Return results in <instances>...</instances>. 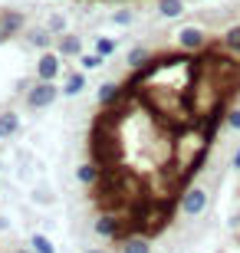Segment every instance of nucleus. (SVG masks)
I'll list each match as a JSON object with an SVG mask.
<instances>
[{
    "label": "nucleus",
    "instance_id": "7",
    "mask_svg": "<svg viewBox=\"0 0 240 253\" xmlns=\"http://www.w3.org/2000/svg\"><path fill=\"white\" fill-rule=\"evenodd\" d=\"M0 30L7 33V40H13L17 33L27 30V17H23L20 10H13V7H0Z\"/></svg>",
    "mask_w": 240,
    "mask_h": 253
},
{
    "label": "nucleus",
    "instance_id": "2",
    "mask_svg": "<svg viewBox=\"0 0 240 253\" xmlns=\"http://www.w3.org/2000/svg\"><path fill=\"white\" fill-rule=\"evenodd\" d=\"M175 43L181 46V53H204V49L211 46V33L201 23H185V27H178Z\"/></svg>",
    "mask_w": 240,
    "mask_h": 253
},
{
    "label": "nucleus",
    "instance_id": "27",
    "mask_svg": "<svg viewBox=\"0 0 240 253\" xmlns=\"http://www.w3.org/2000/svg\"><path fill=\"white\" fill-rule=\"evenodd\" d=\"M0 43H7V33H3V30H0Z\"/></svg>",
    "mask_w": 240,
    "mask_h": 253
},
{
    "label": "nucleus",
    "instance_id": "14",
    "mask_svg": "<svg viewBox=\"0 0 240 253\" xmlns=\"http://www.w3.org/2000/svg\"><path fill=\"white\" fill-rule=\"evenodd\" d=\"M221 49L227 53V56H240V23H234V27L224 30V37H221Z\"/></svg>",
    "mask_w": 240,
    "mask_h": 253
},
{
    "label": "nucleus",
    "instance_id": "11",
    "mask_svg": "<svg viewBox=\"0 0 240 253\" xmlns=\"http://www.w3.org/2000/svg\"><path fill=\"white\" fill-rule=\"evenodd\" d=\"M185 10H188L185 0H155V13L161 20H181Z\"/></svg>",
    "mask_w": 240,
    "mask_h": 253
},
{
    "label": "nucleus",
    "instance_id": "13",
    "mask_svg": "<svg viewBox=\"0 0 240 253\" xmlns=\"http://www.w3.org/2000/svg\"><path fill=\"white\" fill-rule=\"evenodd\" d=\"M17 131H20L17 109H3V112H0V138H13Z\"/></svg>",
    "mask_w": 240,
    "mask_h": 253
},
{
    "label": "nucleus",
    "instance_id": "26",
    "mask_svg": "<svg viewBox=\"0 0 240 253\" xmlns=\"http://www.w3.org/2000/svg\"><path fill=\"white\" fill-rule=\"evenodd\" d=\"M231 227H240V214H237V217H231Z\"/></svg>",
    "mask_w": 240,
    "mask_h": 253
},
{
    "label": "nucleus",
    "instance_id": "23",
    "mask_svg": "<svg viewBox=\"0 0 240 253\" xmlns=\"http://www.w3.org/2000/svg\"><path fill=\"white\" fill-rule=\"evenodd\" d=\"M224 125H227L231 131H240V105H234V109L224 112Z\"/></svg>",
    "mask_w": 240,
    "mask_h": 253
},
{
    "label": "nucleus",
    "instance_id": "6",
    "mask_svg": "<svg viewBox=\"0 0 240 253\" xmlns=\"http://www.w3.org/2000/svg\"><path fill=\"white\" fill-rule=\"evenodd\" d=\"M63 76V56L56 53V49H43L37 59V79H43V83H56Z\"/></svg>",
    "mask_w": 240,
    "mask_h": 253
},
{
    "label": "nucleus",
    "instance_id": "19",
    "mask_svg": "<svg viewBox=\"0 0 240 253\" xmlns=\"http://www.w3.org/2000/svg\"><path fill=\"white\" fill-rule=\"evenodd\" d=\"M96 53H99L102 59H109L112 53H115V49H119V40H112V37H96Z\"/></svg>",
    "mask_w": 240,
    "mask_h": 253
},
{
    "label": "nucleus",
    "instance_id": "21",
    "mask_svg": "<svg viewBox=\"0 0 240 253\" xmlns=\"http://www.w3.org/2000/svg\"><path fill=\"white\" fill-rule=\"evenodd\" d=\"M112 23H115V27H132V23H135V10L132 7H119L115 13H112Z\"/></svg>",
    "mask_w": 240,
    "mask_h": 253
},
{
    "label": "nucleus",
    "instance_id": "4",
    "mask_svg": "<svg viewBox=\"0 0 240 253\" xmlns=\"http://www.w3.org/2000/svg\"><path fill=\"white\" fill-rule=\"evenodd\" d=\"M59 85L56 83H43V79H37V83L27 89V105L33 109V112H43V109H49V105L59 99Z\"/></svg>",
    "mask_w": 240,
    "mask_h": 253
},
{
    "label": "nucleus",
    "instance_id": "1",
    "mask_svg": "<svg viewBox=\"0 0 240 253\" xmlns=\"http://www.w3.org/2000/svg\"><path fill=\"white\" fill-rule=\"evenodd\" d=\"M168 224V211H161V204H151V201H135V211H132V227L139 234L151 237L161 234Z\"/></svg>",
    "mask_w": 240,
    "mask_h": 253
},
{
    "label": "nucleus",
    "instance_id": "16",
    "mask_svg": "<svg viewBox=\"0 0 240 253\" xmlns=\"http://www.w3.org/2000/svg\"><path fill=\"white\" fill-rule=\"evenodd\" d=\"M151 59H155V53L148 46H132L129 56H125V66H129V69H142V66H148Z\"/></svg>",
    "mask_w": 240,
    "mask_h": 253
},
{
    "label": "nucleus",
    "instance_id": "32",
    "mask_svg": "<svg viewBox=\"0 0 240 253\" xmlns=\"http://www.w3.org/2000/svg\"><path fill=\"white\" fill-rule=\"evenodd\" d=\"M204 3H207V0H204Z\"/></svg>",
    "mask_w": 240,
    "mask_h": 253
},
{
    "label": "nucleus",
    "instance_id": "12",
    "mask_svg": "<svg viewBox=\"0 0 240 253\" xmlns=\"http://www.w3.org/2000/svg\"><path fill=\"white\" fill-rule=\"evenodd\" d=\"M119 95H125V85H119V83H102L99 92H96V99H99L102 109H112V105L119 102Z\"/></svg>",
    "mask_w": 240,
    "mask_h": 253
},
{
    "label": "nucleus",
    "instance_id": "3",
    "mask_svg": "<svg viewBox=\"0 0 240 253\" xmlns=\"http://www.w3.org/2000/svg\"><path fill=\"white\" fill-rule=\"evenodd\" d=\"M93 234L96 237H102V240H125V220H122L119 214H112V211H102L99 217H96L93 220Z\"/></svg>",
    "mask_w": 240,
    "mask_h": 253
},
{
    "label": "nucleus",
    "instance_id": "31",
    "mask_svg": "<svg viewBox=\"0 0 240 253\" xmlns=\"http://www.w3.org/2000/svg\"><path fill=\"white\" fill-rule=\"evenodd\" d=\"M56 3H63V0H56Z\"/></svg>",
    "mask_w": 240,
    "mask_h": 253
},
{
    "label": "nucleus",
    "instance_id": "28",
    "mask_svg": "<svg viewBox=\"0 0 240 253\" xmlns=\"http://www.w3.org/2000/svg\"><path fill=\"white\" fill-rule=\"evenodd\" d=\"M89 253H109V250H99V247H96V250H89Z\"/></svg>",
    "mask_w": 240,
    "mask_h": 253
},
{
    "label": "nucleus",
    "instance_id": "10",
    "mask_svg": "<svg viewBox=\"0 0 240 253\" xmlns=\"http://www.w3.org/2000/svg\"><path fill=\"white\" fill-rule=\"evenodd\" d=\"M102 165L99 161H83V165H79V168H76V181H79V184H86V188H96V184H99V178H102Z\"/></svg>",
    "mask_w": 240,
    "mask_h": 253
},
{
    "label": "nucleus",
    "instance_id": "9",
    "mask_svg": "<svg viewBox=\"0 0 240 253\" xmlns=\"http://www.w3.org/2000/svg\"><path fill=\"white\" fill-rule=\"evenodd\" d=\"M23 40H27L30 46H37V49H53V33L47 30V23L43 27H27L23 30Z\"/></svg>",
    "mask_w": 240,
    "mask_h": 253
},
{
    "label": "nucleus",
    "instance_id": "24",
    "mask_svg": "<svg viewBox=\"0 0 240 253\" xmlns=\"http://www.w3.org/2000/svg\"><path fill=\"white\" fill-rule=\"evenodd\" d=\"M30 85H33V83H30V79H20V83H17V92H27Z\"/></svg>",
    "mask_w": 240,
    "mask_h": 253
},
{
    "label": "nucleus",
    "instance_id": "22",
    "mask_svg": "<svg viewBox=\"0 0 240 253\" xmlns=\"http://www.w3.org/2000/svg\"><path fill=\"white\" fill-rule=\"evenodd\" d=\"M102 63H105V59H102L96 49H93V53H83V56H79V66H83V69H99Z\"/></svg>",
    "mask_w": 240,
    "mask_h": 253
},
{
    "label": "nucleus",
    "instance_id": "20",
    "mask_svg": "<svg viewBox=\"0 0 240 253\" xmlns=\"http://www.w3.org/2000/svg\"><path fill=\"white\" fill-rule=\"evenodd\" d=\"M30 250L33 253H56V247H53V240H49L47 234H33L30 237Z\"/></svg>",
    "mask_w": 240,
    "mask_h": 253
},
{
    "label": "nucleus",
    "instance_id": "15",
    "mask_svg": "<svg viewBox=\"0 0 240 253\" xmlns=\"http://www.w3.org/2000/svg\"><path fill=\"white\" fill-rule=\"evenodd\" d=\"M122 253H151V237L129 234L125 240H122Z\"/></svg>",
    "mask_w": 240,
    "mask_h": 253
},
{
    "label": "nucleus",
    "instance_id": "29",
    "mask_svg": "<svg viewBox=\"0 0 240 253\" xmlns=\"http://www.w3.org/2000/svg\"><path fill=\"white\" fill-rule=\"evenodd\" d=\"M17 253H33V250H17Z\"/></svg>",
    "mask_w": 240,
    "mask_h": 253
},
{
    "label": "nucleus",
    "instance_id": "8",
    "mask_svg": "<svg viewBox=\"0 0 240 253\" xmlns=\"http://www.w3.org/2000/svg\"><path fill=\"white\" fill-rule=\"evenodd\" d=\"M56 53L63 59H79L86 53V46H83V37L79 33H63V37H56Z\"/></svg>",
    "mask_w": 240,
    "mask_h": 253
},
{
    "label": "nucleus",
    "instance_id": "30",
    "mask_svg": "<svg viewBox=\"0 0 240 253\" xmlns=\"http://www.w3.org/2000/svg\"><path fill=\"white\" fill-rule=\"evenodd\" d=\"M0 168H3V161H0Z\"/></svg>",
    "mask_w": 240,
    "mask_h": 253
},
{
    "label": "nucleus",
    "instance_id": "18",
    "mask_svg": "<svg viewBox=\"0 0 240 253\" xmlns=\"http://www.w3.org/2000/svg\"><path fill=\"white\" fill-rule=\"evenodd\" d=\"M47 30L53 33V37L69 33V20H66V13H49V17H47Z\"/></svg>",
    "mask_w": 240,
    "mask_h": 253
},
{
    "label": "nucleus",
    "instance_id": "17",
    "mask_svg": "<svg viewBox=\"0 0 240 253\" xmlns=\"http://www.w3.org/2000/svg\"><path fill=\"white\" fill-rule=\"evenodd\" d=\"M83 89H86V69H83V73H69V76H66V83L59 85V92H63L66 99H73V95H79Z\"/></svg>",
    "mask_w": 240,
    "mask_h": 253
},
{
    "label": "nucleus",
    "instance_id": "25",
    "mask_svg": "<svg viewBox=\"0 0 240 253\" xmlns=\"http://www.w3.org/2000/svg\"><path fill=\"white\" fill-rule=\"evenodd\" d=\"M231 165H234V171H240V148L234 151V158H231Z\"/></svg>",
    "mask_w": 240,
    "mask_h": 253
},
{
    "label": "nucleus",
    "instance_id": "5",
    "mask_svg": "<svg viewBox=\"0 0 240 253\" xmlns=\"http://www.w3.org/2000/svg\"><path fill=\"white\" fill-rule=\"evenodd\" d=\"M207 201H211L207 188H201V184H191V188L181 191V197H178V207H181V214L197 217V214H204V211H207Z\"/></svg>",
    "mask_w": 240,
    "mask_h": 253
}]
</instances>
